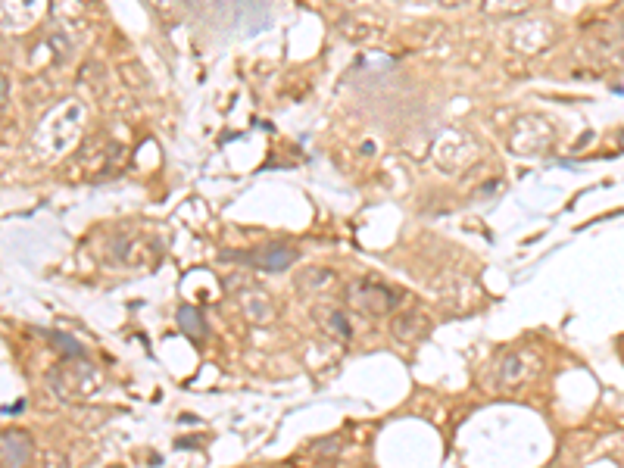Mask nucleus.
I'll list each match as a JSON object with an SVG mask.
<instances>
[{"mask_svg": "<svg viewBox=\"0 0 624 468\" xmlns=\"http://www.w3.org/2000/svg\"><path fill=\"white\" fill-rule=\"evenodd\" d=\"M50 4L69 32H82L91 19V0H50Z\"/></svg>", "mask_w": 624, "mask_h": 468, "instance_id": "9b49d317", "label": "nucleus"}, {"mask_svg": "<svg viewBox=\"0 0 624 468\" xmlns=\"http://www.w3.org/2000/svg\"><path fill=\"white\" fill-rule=\"evenodd\" d=\"M534 372H540V362H534L522 350H515L500 362V384L503 387H518V384H525Z\"/></svg>", "mask_w": 624, "mask_h": 468, "instance_id": "9d476101", "label": "nucleus"}, {"mask_svg": "<svg viewBox=\"0 0 624 468\" xmlns=\"http://www.w3.org/2000/svg\"><path fill=\"white\" fill-rule=\"evenodd\" d=\"M231 259H238V263H250L253 269H266V272H281L294 266L300 253L288 244H269V247H259V250H250V253H234Z\"/></svg>", "mask_w": 624, "mask_h": 468, "instance_id": "0eeeda50", "label": "nucleus"}, {"mask_svg": "<svg viewBox=\"0 0 624 468\" xmlns=\"http://www.w3.org/2000/svg\"><path fill=\"white\" fill-rule=\"evenodd\" d=\"M621 35H624V16H621Z\"/></svg>", "mask_w": 624, "mask_h": 468, "instance_id": "4be33fe9", "label": "nucleus"}, {"mask_svg": "<svg viewBox=\"0 0 624 468\" xmlns=\"http://www.w3.org/2000/svg\"><path fill=\"white\" fill-rule=\"evenodd\" d=\"M556 41V29H553V22H546L540 16H525V19H518L512 25V32H509V44L512 50H518V54H525V57H534V54H543V50H550Z\"/></svg>", "mask_w": 624, "mask_h": 468, "instance_id": "39448f33", "label": "nucleus"}, {"mask_svg": "<svg viewBox=\"0 0 624 468\" xmlns=\"http://www.w3.org/2000/svg\"><path fill=\"white\" fill-rule=\"evenodd\" d=\"M440 4H444V7H462V4H468V0H440Z\"/></svg>", "mask_w": 624, "mask_h": 468, "instance_id": "aec40b11", "label": "nucleus"}, {"mask_svg": "<svg viewBox=\"0 0 624 468\" xmlns=\"http://www.w3.org/2000/svg\"><path fill=\"white\" fill-rule=\"evenodd\" d=\"M328 4H337V7H350V4H356V0H328Z\"/></svg>", "mask_w": 624, "mask_h": 468, "instance_id": "412c9836", "label": "nucleus"}, {"mask_svg": "<svg viewBox=\"0 0 624 468\" xmlns=\"http://www.w3.org/2000/svg\"><path fill=\"white\" fill-rule=\"evenodd\" d=\"M478 160V144L472 135H465V132H456V128H450V132H444L437 138L434 144V163L440 172H459V169H468Z\"/></svg>", "mask_w": 624, "mask_h": 468, "instance_id": "20e7f679", "label": "nucleus"}, {"mask_svg": "<svg viewBox=\"0 0 624 468\" xmlns=\"http://www.w3.org/2000/svg\"><path fill=\"white\" fill-rule=\"evenodd\" d=\"M531 4L534 0H481V13L484 16H518Z\"/></svg>", "mask_w": 624, "mask_h": 468, "instance_id": "dca6fc26", "label": "nucleus"}, {"mask_svg": "<svg viewBox=\"0 0 624 468\" xmlns=\"http://www.w3.org/2000/svg\"><path fill=\"white\" fill-rule=\"evenodd\" d=\"M556 144V128L543 116H518L509 128L506 147L515 156H540Z\"/></svg>", "mask_w": 624, "mask_h": 468, "instance_id": "f03ea898", "label": "nucleus"}, {"mask_svg": "<svg viewBox=\"0 0 624 468\" xmlns=\"http://www.w3.org/2000/svg\"><path fill=\"white\" fill-rule=\"evenodd\" d=\"M10 107V78L4 75V110Z\"/></svg>", "mask_w": 624, "mask_h": 468, "instance_id": "6ab92c4d", "label": "nucleus"}, {"mask_svg": "<svg viewBox=\"0 0 624 468\" xmlns=\"http://www.w3.org/2000/svg\"><path fill=\"white\" fill-rule=\"evenodd\" d=\"M82 128H85V107L78 100H63L35 128V150L47 156V160L63 156L66 150H72V144L82 135Z\"/></svg>", "mask_w": 624, "mask_h": 468, "instance_id": "f257e3e1", "label": "nucleus"}, {"mask_svg": "<svg viewBox=\"0 0 624 468\" xmlns=\"http://www.w3.org/2000/svg\"><path fill=\"white\" fill-rule=\"evenodd\" d=\"M50 0H4V32L25 35L44 19Z\"/></svg>", "mask_w": 624, "mask_h": 468, "instance_id": "423d86ee", "label": "nucleus"}, {"mask_svg": "<svg viewBox=\"0 0 624 468\" xmlns=\"http://www.w3.org/2000/svg\"><path fill=\"white\" fill-rule=\"evenodd\" d=\"M331 281H334V272L312 266V269H303V272L297 275V288H300L303 294H309V291H328V288H331Z\"/></svg>", "mask_w": 624, "mask_h": 468, "instance_id": "2eb2a0df", "label": "nucleus"}, {"mask_svg": "<svg viewBox=\"0 0 624 468\" xmlns=\"http://www.w3.org/2000/svg\"><path fill=\"white\" fill-rule=\"evenodd\" d=\"M390 331H394V337L403 344L422 341V337L428 334V316H422V312H403V316L394 319Z\"/></svg>", "mask_w": 624, "mask_h": 468, "instance_id": "f8f14e48", "label": "nucleus"}, {"mask_svg": "<svg viewBox=\"0 0 624 468\" xmlns=\"http://www.w3.org/2000/svg\"><path fill=\"white\" fill-rule=\"evenodd\" d=\"M50 341H54V347L63 350L66 356H82V353H85V347H82V344H75L72 337H66V334H50Z\"/></svg>", "mask_w": 624, "mask_h": 468, "instance_id": "a211bd4d", "label": "nucleus"}, {"mask_svg": "<svg viewBox=\"0 0 624 468\" xmlns=\"http://www.w3.org/2000/svg\"><path fill=\"white\" fill-rule=\"evenodd\" d=\"M337 32H341L350 44H375L384 38V25L378 19H372L369 13H353V16H341L337 19Z\"/></svg>", "mask_w": 624, "mask_h": 468, "instance_id": "6e6552de", "label": "nucleus"}, {"mask_svg": "<svg viewBox=\"0 0 624 468\" xmlns=\"http://www.w3.org/2000/svg\"><path fill=\"white\" fill-rule=\"evenodd\" d=\"M238 306H241V316L250 325H269L275 319V303H272V297L263 288H247V291H241L238 294Z\"/></svg>", "mask_w": 624, "mask_h": 468, "instance_id": "1a4fd4ad", "label": "nucleus"}, {"mask_svg": "<svg viewBox=\"0 0 624 468\" xmlns=\"http://www.w3.org/2000/svg\"><path fill=\"white\" fill-rule=\"evenodd\" d=\"M175 319H178V328L185 331L188 337H194V341L206 337V322H203V316H200L194 306H181Z\"/></svg>", "mask_w": 624, "mask_h": 468, "instance_id": "f3484780", "label": "nucleus"}, {"mask_svg": "<svg viewBox=\"0 0 624 468\" xmlns=\"http://www.w3.org/2000/svg\"><path fill=\"white\" fill-rule=\"evenodd\" d=\"M344 300L353 312H362V316H387V312H394L400 306L403 294L394 291V288H387V284L356 281L347 288Z\"/></svg>", "mask_w": 624, "mask_h": 468, "instance_id": "7ed1b4c3", "label": "nucleus"}, {"mask_svg": "<svg viewBox=\"0 0 624 468\" xmlns=\"http://www.w3.org/2000/svg\"><path fill=\"white\" fill-rule=\"evenodd\" d=\"M319 325L337 337V341H353V325H350V316L341 309H319Z\"/></svg>", "mask_w": 624, "mask_h": 468, "instance_id": "4468645a", "label": "nucleus"}, {"mask_svg": "<svg viewBox=\"0 0 624 468\" xmlns=\"http://www.w3.org/2000/svg\"><path fill=\"white\" fill-rule=\"evenodd\" d=\"M0 453H4V465H25L32 459V440L19 434V431H7L4 444H0Z\"/></svg>", "mask_w": 624, "mask_h": 468, "instance_id": "ddd939ff", "label": "nucleus"}]
</instances>
